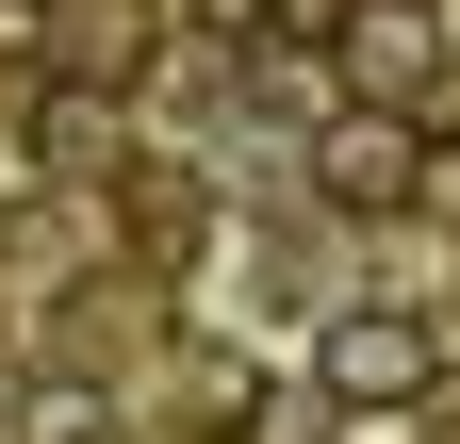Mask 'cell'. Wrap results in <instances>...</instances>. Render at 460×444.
Wrapping results in <instances>:
<instances>
[{
    "label": "cell",
    "instance_id": "cell-2",
    "mask_svg": "<svg viewBox=\"0 0 460 444\" xmlns=\"http://www.w3.org/2000/svg\"><path fill=\"white\" fill-rule=\"evenodd\" d=\"M411 164H428V132L378 99V116H329V148H313V198H329V214H411Z\"/></svg>",
    "mask_w": 460,
    "mask_h": 444
},
{
    "label": "cell",
    "instance_id": "cell-1",
    "mask_svg": "<svg viewBox=\"0 0 460 444\" xmlns=\"http://www.w3.org/2000/svg\"><path fill=\"white\" fill-rule=\"evenodd\" d=\"M313 378H329L345 412H411L428 378H444V329H428L411 297H362V313H329V329H313Z\"/></svg>",
    "mask_w": 460,
    "mask_h": 444
}]
</instances>
